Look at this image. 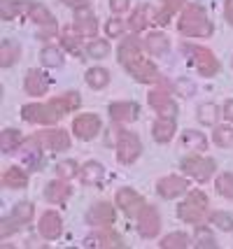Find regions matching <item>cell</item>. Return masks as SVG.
Segmentation results:
<instances>
[{"mask_svg": "<svg viewBox=\"0 0 233 249\" xmlns=\"http://www.w3.org/2000/svg\"><path fill=\"white\" fill-rule=\"evenodd\" d=\"M119 63L131 72V75L138 79V82H144V84H154L161 79L156 65H152L149 61H144L143 52H140V44L135 37H126L122 44H119Z\"/></svg>", "mask_w": 233, "mask_h": 249, "instance_id": "obj_1", "label": "cell"}, {"mask_svg": "<svg viewBox=\"0 0 233 249\" xmlns=\"http://www.w3.org/2000/svg\"><path fill=\"white\" fill-rule=\"evenodd\" d=\"M178 28L182 35L187 37H208L212 33V23L208 19V14L198 5H189L182 10V17L178 21Z\"/></svg>", "mask_w": 233, "mask_h": 249, "instance_id": "obj_2", "label": "cell"}, {"mask_svg": "<svg viewBox=\"0 0 233 249\" xmlns=\"http://www.w3.org/2000/svg\"><path fill=\"white\" fill-rule=\"evenodd\" d=\"M205 212H208V196L200 194V191H191V194L187 196V200L178 207V217L182 219V221H187V224H198V221H203Z\"/></svg>", "mask_w": 233, "mask_h": 249, "instance_id": "obj_3", "label": "cell"}, {"mask_svg": "<svg viewBox=\"0 0 233 249\" xmlns=\"http://www.w3.org/2000/svg\"><path fill=\"white\" fill-rule=\"evenodd\" d=\"M31 144L33 147H40V149H52V152H63L70 147V135H68L63 128H54V130H42L31 138Z\"/></svg>", "mask_w": 233, "mask_h": 249, "instance_id": "obj_4", "label": "cell"}, {"mask_svg": "<svg viewBox=\"0 0 233 249\" xmlns=\"http://www.w3.org/2000/svg\"><path fill=\"white\" fill-rule=\"evenodd\" d=\"M140 152H143L140 138L135 133H131V130H122L119 133V140H117V159L128 165V163H133L140 156Z\"/></svg>", "mask_w": 233, "mask_h": 249, "instance_id": "obj_5", "label": "cell"}, {"mask_svg": "<svg viewBox=\"0 0 233 249\" xmlns=\"http://www.w3.org/2000/svg\"><path fill=\"white\" fill-rule=\"evenodd\" d=\"M33 212H35V207H33V203H28V200H21L19 205H14L12 214L5 219V221H2V238H7L12 231H17V228H21V226H26V224H31Z\"/></svg>", "mask_w": 233, "mask_h": 249, "instance_id": "obj_6", "label": "cell"}, {"mask_svg": "<svg viewBox=\"0 0 233 249\" xmlns=\"http://www.w3.org/2000/svg\"><path fill=\"white\" fill-rule=\"evenodd\" d=\"M159 228H161V214H159V210L154 205H144L140 210V214H138V231H140V235L143 238H156Z\"/></svg>", "mask_w": 233, "mask_h": 249, "instance_id": "obj_7", "label": "cell"}, {"mask_svg": "<svg viewBox=\"0 0 233 249\" xmlns=\"http://www.w3.org/2000/svg\"><path fill=\"white\" fill-rule=\"evenodd\" d=\"M182 170L187 175H191L194 179L205 182V179H210L212 173H215V161H212V159H200V156H189V159L182 161Z\"/></svg>", "mask_w": 233, "mask_h": 249, "instance_id": "obj_8", "label": "cell"}, {"mask_svg": "<svg viewBox=\"0 0 233 249\" xmlns=\"http://www.w3.org/2000/svg\"><path fill=\"white\" fill-rule=\"evenodd\" d=\"M21 117L26 121H35V124H47V126H52V124L58 121L61 114H58L52 105H40V103H35V105H23Z\"/></svg>", "mask_w": 233, "mask_h": 249, "instance_id": "obj_9", "label": "cell"}, {"mask_svg": "<svg viewBox=\"0 0 233 249\" xmlns=\"http://www.w3.org/2000/svg\"><path fill=\"white\" fill-rule=\"evenodd\" d=\"M191 54H194V65H196V70H198L203 77H215L219 72V61L215 58V54H212L210 49L194 47Z\"/></svg>", "mask_w": 233, "mask_h": 249, "instance_id": "obj_10", "label": "cell"}, {"mask_svg": "<svg viewBox=\"0 0 233 249\" xmlns=\"http://www.w3.org/2000/svg\"><path fill=\"white\" fill-rule=\"evenodd\" d=\"M149 105H152L163 119H175V117H178V105H175V100L168 96V91H163V89H154V91L149 93Z\"/></svg>", "mask_w": 233, "mask_h": 249, "instance_id": "obj_11", "label": "cell"}, {"mask_svg": "<svg viewBox=\"0 0 233 249\" xmlns=\"http://www.w3.org/2000/svg\"><path fill=\"white\" fill-rule=\"evenodd\" d=\"M117 205L124 210L126 217H138L140 210H143L147 203H144V198L138 194V191H133V189H122V191L117 194Z\"/></svg>", "mask_w": 233, "mask_h": 249, "instance_id": "obj_12", "label": "cell"}, {"mask_svg": "<svg viewBox=\"0 0 233 249\" xmlns=\"http://www.w3.org/2000/svg\"><path fill=\"white\" fill-rule=\"evenodd\" d=\"M28 14H31V19L35 23H40L42 26V31H40V37H47V35H54L56 31V21L54 17H52V12L47 10L45 5H40V2H28Z\"/></svg>", "mask_w": 233, "mask_h": 249, "instance_id": "obj_13", "label": "cell"}, {"mask_svg": "<svg viewBox=\"0 0 233 249\" xmlns=\"http://www.w3.org/2000/svg\"><path fill=\"white\" fill-rule=\"evenodd\" d=\"M72 130H75V135L79 140H93L100 130V119L96 114H82V117L75 119Z\"/></svg>", "mask_w": 233, "mask_h": 249, "instance_id": "obj_14", "label": "cell"}, {"mask_svg": "<svg viewBox=\"0 0 233 249\" xmlns=\"http://www.w3.org/2000/svg\"><path fill=\"white\" fill-rule=\"evenodd\" d=\"M87 221L91 226H110V224H114V207L110 203H96L89 210Z\"/></svg>", "mask_w": 233, "mask_h": 249, "instance_id": "obj_15", "label": "cell"}, {"mask_svg": "<svg viewBox=\"0 0 233 249\" xmlns=\"http://www.w3.org/2000/svg\"><path fill=\"white\" fill-rule=\"evenodd\" d=\"M156 191H159V196H163V198H178L179 194L187 191V182L182 177H178V175H168L163 179H159Z\"/></svg>", "mask_w": 233, "mask_h": 249, "instance_id": "obj_16", "label": "cell"}, {"mask_svg": "<svg viewBox=\"0 0 233 249\" xmlns=\"http://www.w3.org/2000/svg\"><path fill=\"white\" fill-rule=\"evenodd\" d=\"M75 31H77V35H82V37H93L96 31H98V23H96L93 14H91L87 7H79L77 14H75Z\"/></svg>", "mask_w": 233, "mask_h": 249, "instance_id": "obj_17", "label": "cell"}, {"mask_svg": "<svg viewBox=\"0 0 233 249\" xmlns=\"http://www.w3.org/2000/svg\"><path fill=\"white\" fill-rule=\"evenodd\" d=\"M63 231V221L58 217V212H45L40 219V235L47 240H56Z\"/></svg>", "mask_w": 233, "mask_h": 249, "instance_id": "obj_18", "label": "cell"}, {"mask_svg": "<svg viewBox=\"0 0 233 249\" xmlns=\"http://www.w3.org/2000/svg\"><path fill=\"white\" fill-rule=\"evenodd\" d=\"M49 89V77L42 70H28L26 72V91L31 96H45Z\"/></svg>", "mask_w": 233, "mask_h": 249, "instance_id": "obj_19", "label": "cell"}, {"mask_svg": "<svg viewBox=\"0 0 233 249\" xmlns=\"http://www.w3.org/2000/svg\"><path fill=\"white\" fill-rule=\"evenodd\" d=\"M110 117L114 121H119V124H126V121H133L138 117V107L133 103H112Z\"/></svg>", "mask_w": 233, "mask_h": 249, "instance_id": "obj_20", "label": "cell"}, {"mask_svg": "<svg viewBox=\"0 0 233 249\" xmlns=\"http://www.w3.org/2000/svg\"><path fill=\"white\" fill-rule=\"evenodd\" d=\"M79 103H82V98H79L77 91H70V93H63V96L54 98L49 105L58 112V114H63V112H72V109L79 107Z\"/></svg>", "mask_w": 233, "mask_h": 249, "instance_id": "obj_21", "label": "cell"}, {"mask_svg": "<svg viewBox=\"0 0 233 249\" xmlns=\"http://www.w3.org/2000/svg\"><path fill=\"white\" fill-rule=\"evenodd\" d=\"M70 194H72V186H68L66 182H49L45 186V198L52 203H66Z\"/></svg>", "mask_w": 233, "mask_h": 249, "instance_id": "obj_22", "label": "cell"}, {"mask_svg": "<svg viewBox=\"0 0 233 249\" xmlns=\"http://www.w3.org/2000/svg\"><path fill=\"white\" fill-rule=\"evenodd\" d=\"M21 142H23V138H21V133H19L17 128H5L2 133H0V149H2L5 154L19 149V147H21Z\"/></svg>", "mask_w": 233, "mask_h": 249, "instance_id": "obj_23", "label": "cell"}, {"mask_svg": "<svg viewBox=\"0 0 233 249\" xmlns=\"http://www.w3.org/2000/svg\"><path fill=\"white\" fill-rule=\"evenodd\" d=\"M19 54H21L19 44L10 42V40H2V44H0V65H2V68L14 65L19 61Z\"/></svg>", "mask_w": 233, "mask_h": 249, "instance_id": "obj_24", "label": "cell"}, {"mask_svg": "<svg viewBox=\"0 0 233 249\" xmlns=\"http://www.w3.org/2000/svg\"><path fill=\"white\" fill-rule=\"evenodd\" d=\"M152 135H154L156 142H168L175 135V124H173V119H163V117H161V119L152 126Z\"/></svg>", "mask_w": 233, "mask_h": 249, "instance_id": "obj_25", "label": "cell"}, {"mask_svg": "<svg viewBox=\"0 0 233 249\" xmlns=\"http://www.w3.org/2000/svg\"><path fill=\"white\" fill-rule=\"evenodd\" d=\"M144 47H147V52L154 56H161L168 52V37L163 33H149L147 35V40H144Z\"/></svg>", "mask_w": 233, "mask_h": 249, "instance_id": "obj_26", "label": "cell"}, {"mask_svg": "<svg viewBox=\"0 0 233 249\" xmlns=\"http://www.w3.org/2000/svg\"><path fill=\"white\" fill-rule=\"evenodd\" d=\"M182 144L191 149V152H203L205 147H208V140H205V135L200 133V130H184L182 133Z\"/></svg>", "mask_w": 233, "mask_h": 249, "instance_id": "obj_27", "label": "cell"}, {"mask_svg": "<svg viewBox=\"0 0 233 249\" xmlns=\"http://www.w3.org/2000/svg\"><path fill=\"white\" fill-rule=\"evenodd\" d=\"M2 184L7 189H23L28 184V175L23 173L21 168H10L7 173L2 175Z\"/></svg>", "mask_w": 233, "mask_h": 249, "instance_id": "obj_28", "label": "cell"}, {"mask_svg": "<svg viewBox=\"0 0 233 249\" xmlns=\"http://www.w3.org/2000/svg\"><path fill=\"white\" fill-rule=\"evenodd\" d=\"M23 10H28V2H19V0H0V17L5 21H10L14 17H19Z\"/></svg>", "mask_w": 233, "mask_h": 249, "instance_id": "obj_29", "label": "cell"}, {"mask_svg": "<svg viewBox=\"0 0 233 249\" xmlns=\"http://www.w3.org/2000/svg\"><path fill=\"white\" fill-rule=\"evenodd\" d=\"M84 79H87V84L91 89H103V87H108V82H110V72L103 70V68H91Z\"/></svg>", "mask_w": 233, "mask_h": 249, "instance_id": "obj_30", "label": "cell"}, {"mask_svg": "<svg viewBox=\"0 0 233 249\" xmlns=\"http://www.w3.org/2000/svg\"><path fill=\"white\" fill-rule=\"evenodd\" d=\"M103 175H105V170H103V165L96 161H89L82 168V179H84L87 184H98L100 179H103Z\"/></svg>", "mask_w": 233, "mask_h": 249, "instance_id": "obj_31", "label": "cell"}, {"mask_svg": "<svg viewBox=\"0 0 233 249\" xmlns=\"http://www.w3.org/2000/svg\"><path fill=\"white\" fill-rule=\"evenodd\" d=\"M217 119H219V107H217V105L205 103V105H200L198 107V121L200 124H205V126H215Z\"/></svg>", "mask_w": 233, "mask_h": 249, "instance_id": "obj_32", "label": "cell"}, {"mask_svg": "<svg viewBox=\"0 0 233 249\" xmlns=\"http://www.w3.org/2000/svg\"><path fill=\"white\" fill-rule=\"evenodd\" d=\"M152 14H154V12H152V7H138V10L133 12V17H131V28H133V31H143L144 26H147V23H149V19H152Z\"/></svg>", "mask_w": 233, "mask_h": 249, "instance_id": "obj_33", "label": "cell"}, {"mask_svg": "<svg viewBox=\"0 0 233 249\" xmlns=\"http://www.w3.org/2000/svg\"><path fill=\"white\" fill-rule=\"evenodd\" d=\"M159 245H161V249H184L189 245V235H184V233H170Z\"/></svg>", "mask_w": 233, "mask_h": 249, "instance_id": "obj_34", "label": "cell"}, {"mask_svg": "<svg viewBox=\"0 0 233 249\" xmlns=\"http://www.w3.org/2000/svg\"><path fill=\"white\" fill-rule=\"evenodd\" d=\"M212 140L217 147H231L233 144V128L231 126H217L212 133Z\"/></svg>", "mask_w": 233, "mask_h": 249, "instance_id": "obj_35", "label": "cell"}, {"mask_svg": "<svg viewBox=\"0 0 233 249\" xmlns=\"http://www.w3.org/2000/svg\"><path fill=\"white\" fill-rule=\"evenodd\" d=\"M91 245H100V247H124L122 238H119L117 233H112V231H108V233H98L96 238L91 240Z\"/></svg>", "mask_w": 233, "mask_h": 249, "instance_id": "obj_36", "label": "cell"}, {"mask_svg": "<svg viewBox=\"0 0 233 249\" xmlns=\"http://www.w3.org/2000/svg\"><path fill=\"white\" fill-rule=\"evenodd\" d=\"M40 61L49 65V68H58V65H63V56H61V52L56 47H45L42 54H40Z\"/></svg>", "mask_w": 233, "mask_h": 249, "instance_id": "obj_37", "label": "cell"}, {"mask_svg": "<svg viewBox=\"0 0 233 249\" xmlns=\"http://www.w3.org/2000/svg\"><path fill=\"white\" fill-rule=\"evenodd\" d=\"M87 54H89L91 58H105V56L110 54V42H108V40H93V42H89V47H87Z\"/></svg>", "mask_w": 233, "mask_h": 249, "instance_id": "obj_38", "label": "cell"}, {"mask_svg": "<svg viewBox=\"0 0 233 249\" xmlns=\"http://www.w3.org/2000/svg\"><path fill=\"white\" fill-rule=\"evenodd\" d=\"M196 240H198V247H208V249H215V247H217L212 231H210V228H205V226H198V228H196Z\"/></svg>", "mask_w": 233, "mask_h": 249, "instance_id": "obj_39", "label": "cell"}, {"mask_svg": "<svg viewBox=\"0 0 233 249\" xmlns=\"http://www.w3.org/2000/svg\"><path fill=\"white\" fill-rule=\"evenodd\" d=\"M217 191L233 200V175L224 173V175H219V177H217Z\"/></svg>", "mask_w": 233, "mask_h": 249, "instance_id": "obj_40", "label": "cell"}, {"mask_svg": "<svg viewBox=\"0 0 233 249\" xmlns=\"http://www.w3.org/2000/svg\"><path fill=\"white\" fill-rule=\"evenodd\" d=\"M210 221L215 226H219L222 231H233V217L229 212H215L210 217Z\"/></svg>", "mask_w": 233, "mask_h": 249, "instance_id": "obj_41", "label": "cell"}, {"mask_svg": "<svg viewBox=\"0 0 233 249\" xmlns=\"http://www.w3.org/2000/svg\"><path fill=\"white\" fill-rule=\"evenodd\" d=\"M56 173H58V177H63V179H70V177L77 175V163L75 161H61L58 168H56Z\"/></svg>", "mask_w": 233, "mask_h": 249, "instance_id": "obj_42", "label": "cell"}, {"mask_svg": "<svg viewBox=\"0 0 233 249\" xmlns=\"http://www.w3.org/2000/svg\"><path fill=\"white\" fill-rule=\"evenodd\" d=\"M61 42H63V47H66L68 52H72V54H79V40L75 37V35H70V28L63 33Z\"/></svg>", "mask_w": 233, "mask_h": 249, "instance_id": "obj_43", "label": "cell"}, {"mask_svg": "<svg viewBox=\"0 0 233 249\" xmlns=\"http://www.w3.org/2000/svg\"><path fill=\"white\" fill-rule=\"evenodd\" d=\"M124 28H126V26H124L122 19H110V21H108V37H119L124 33Z\"/></svg>", "mask_w": 233, "mask_h": 249, "instance_id": "obj_44", "label": "cell"}, {"mask_svg": "<svg viewBox=\"0 0 233 249\" xmlns=\"http://www.w3.org/2000/svg\"><path fill=\"white\" fill-rule=\"evenodd\" d=\"M131 5V0H110V7H112V12H126V7Z\"/></svg>", "mask_w": 233, "mask_h": 249, "instance_id": "obj_45", "label": "cell"}, {"mask_svg": "<svg viewBox=\"0 0 233 249\" xmlns=\"http://www.w3.org/2000/svg\"><path fill=\"white\" fill-rule=\"evenodd\" d=\"M163 2H166L168 12H178V10H182V5H184V0H163Z\"/></svg>", "mask_w": 233, "mask_h": 249, "instance_id": "obj_46", "label": "cell"}, {"mask_svg": "<svg viewBox=\"0 0 233 249\" xmlns=\"http://www.w3.org/2000/svg\"><path fill=\"white\" fill-rule=\"evenodd\" d=\"M222 114H224V117H226L229 121H233V100H226V105H224Z\"/></svg>", "mask_w": 233, "mask_h": 249, "instance_id": "obj_47", "label": "cell"}, {"mask_svg": "<svg viewBox=\"0 0 233 249\" xmlns=\"http://www.w3.org/2000/svg\"><path fill=\"white\" fill-rule=\"evenodd\" d=\"M63 2H66V5H70V7H87V2H89V0H63Z\"/></svg>", "mask_w": 233, "mask_h": 249, "instance_id": "obj_48", "label": "cell"}, {"mask_svg": "<svg viewBox=\"0 0 233 249\" xmlns=\"http://www.w3.org/2000/svg\"><path fill=\"white\" fill-rule=\"evenodd\" d=\"M226 19H229V23L233 26V0H226Z\"/></svg>", "mask_w": 233, "mask_h": 249, "instance_id": "obj_49", "label": "cell"}]
</instances>
